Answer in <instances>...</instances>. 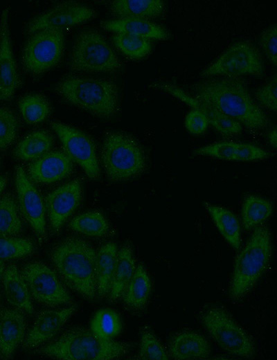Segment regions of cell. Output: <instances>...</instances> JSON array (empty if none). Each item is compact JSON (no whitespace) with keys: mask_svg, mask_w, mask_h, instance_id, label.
I'll return each instance as SVG.
<instances>
[{"mask_svg":"<svg viewBox=\"0 0 277 360\" xmlns=\"http://www.w3.org/2000/svg\"><path fill=\"white\" fill-rule=\"evenodd\" d=\"M15 182L19 213L36 235L45 237V205L33 181L20 165L15 167Z\"/></svg>","mask_w":277,"mask_h":360,"instance_id":"14","label":"cell"},{"mask_svg":"<svg viewBox=\"0 0 277 360\" xmlns=\"http://www.w3.org/2000/svg\"><path fill=\"white\" fill-rule=\"evenodd\" d=\"M129 350L127 343L104 339L91 330L74 327L36 352L42 356L60 360H114L124 357Z\"/></svg>","mask_w":277,"mask_h":360,"instance_id":"3","label":"cell"},{"mask_svg":"<svg viewBox=\"0 0 277 360\" xmlns=\"http://www.w3.org/2000/svg\"><path fill=\"white\" fill-rule=\"evenodd\" d=\"M82 185L75 179L54 189L45 197V209L52 231L58 232L80 205Z\"/></svg>","mask_w":277,"mask_h":360,"instance_id":"16","label":"cell"},{"mask_svg":"<svg viewBox=\"0 0 277 360\" xmlns=\"http://www.w3.org/2000/svg\"><path fill=\"white\" fill-rule=\"evenodd\" d=\"M26 330V322L22 312L15 308L0 310V359L12 358L24 340Z\"/></svg>","mask_w":277,"mask_h":360,"instance_id":"20","label":"cell"},{"mask_svg":"<svg viewBox=\"0 0 277 360\" xmlns=\"http://www.w3.org/2000/svg\"><path fill=\"white\" fill-rule=\"evenodd\" d=\"M31 297L37 303L55 307L73 303V299L57 272L44 263L32 261L20 271Z\"/></svg>","mask_w":277,"mask_h":360,"instance_id":"11","label":"cell"},{"mask_svg":"<svg viewBox=\"0 0 277 360\" xmlns=\"http://www.w3.org/2000/svg\"><path fill=\"white\" fill-rule=\"evenodd\" d=\"M236 142L222 141L202 146L193 150L195 156H210L215 159L233 161Z\"/></svg>","mask_w":277,"mask_h":360,"instance_id":"39","label":"cell"},{"mask_svg":"<svg viewBox=\"0 0 277 360\" xmlns=\"http://www.w3.org/2000/svg\"><path fill=\"white\" fill-rule=\"evenodd\" d=\"M271 156V153L251 143L238 142L235 143L233 161H256L265 160Z\"/></svg>","mask_w":277,"mask_h":360,"instance_id":"41","label":"cell"},{"mask_svg":"<svg viewBox=\"0 0 277 360\" xmlns=\"http://www.w3.org/2000/svg\"><path fill=\"white\" fill-rule=\"evenodd\" d=\"M120 315L109 308L98 309L93 316L90 330L98 336L104 339H114L122 331Z\"/></svg>","mask_w":277,"mask_h":360,"instance_id":"34","label":"cell"},{"mask_svg":"<svg viewBox=\"0 0 277 360\" xmlns=\"http://www.w3.org/2000/svg\"><path fill=\"white\" fill-rule=\"evenodd\" d=\"M121 62L103 35L95 29L80 32L73 42L69 60L72 71L108 73L118 70Z\"/></svg>","mask_w":277,"mask_h":360,"instance_id":"7","label":"cell"},{"mask_svg":"<svg viewBox=\"0 0 277 360\" xmlns=\"http://www.w3.org/2000/svg\"><path fill=\"white\" fill-rule=\"evenodd\" d=\"M34 249V244L28 238L0 237V260L26 257L32 254Z\"/></svg>","mask_w":277,"mask_h":360,"instance_id":"37","label":"cell"},{"mask_svg":"<svg viewBox=\"0 0 277 360\" xmlns=\"http://www.w3.org/2000/svg\"><path fill=\"white\" fill-rule=\"evenodd\" d=\"M255 98L265 108L274 113L277 111V76L275 74L267 82L259 87Z\"/></svg>","mask_w":277,"mask_h":360,"instance_id":"40","label":"cell"},{"mask_svg":"<svg viewBox=\"0 0 277 360\" xmlns=\"http://www.w3.org/2000/svg\"><path fill=\"white\" fill-rule=\"evenodd\" d=\"M4 269H5L4 263L2 260H0V280L2 278V275L3 273Z\"/></svg>","mask_w":277,"mask_h":360,"instance_id":"46","label":"cell"},{"mask_svg":"<svg viewBox=\"0 0 277 360\" xmlns=\"http://www.w3.org/2000/svg\"><path fill=\"white\" fill-rule=\"evenodd\" d=\"M167 351L170 358L175 360L206 359L211 354V345L207 339L192 330L175 334L168 341Z\"/></svg>","mask_w":277,"mask_h":360,"instance_id":"21","label":"cell"},{"mask_svg":"<svg viewBox=\"0 0 277 360\" xmlns=\"http://www.w3.org/2000/svg\"><path fill=\"white\" fill-rule=\"evenodd\" d=\"M206 116L200 111L192 109L186 116L184 126L193 135L203 134L209 125Z\"/></svg>","mask_w":277,"mask_h":360,"instance_id":"43","label":"cell"},{"mask_svg":"<svg viewBox=\"0 0 277 360\" xmlns=\"http://www.w3.org/2000/svg\"><path fill=\"white\" fill-rule=\"evenodd\" d=\"M96 16V10L85 4L66 1L32 18L27 24L26 30L32 35L43 29H64L86 22Z\"/></svg>","mask_w":277,"mask_h":360,"instance_id":"13","label":"cell"},{"mask_svg":"<svg viewBox=\"0 0 277 360\" xmlns=\"http://www.w3.org/2000/svg\"><path fill=\"white\" fill-rule=\"evenodd\" d=\"M264 62L258 49L251 42L240 41L226 49L200 73L202 78L262 77Z\"/></svg>","mask_w":277,"mask_h":360,"instance_id":"9","label":"cell"},{"mask_svg":"<svg viewBox=\"0 0 277 360\" xmlns=\"http://www.w3.org/2000/svg\"><path fill=\"white\" fill-rule=\"evenodd\" d=\"M50 126L69 157L83 169L90 179L98 180L100 168L93 140L82 131L61 122L52 121Z\"/></svg>","mask_w":277,"mask_h":360,"instance_id":"12","label":"cell"},{"mask_svg":"<svg viewBox=\"0 0 277 360\" xmlns=\"http://www.w3.org/2000/svg\"><path fill=\"white\" fill-rule=\"evenodd\" d=\"M200 321L214 341L227 353L240 358H252L253 342L246 331L222 307L211 306L203 310Z\"/></svg>","mask_w":277,"mask_h":360,"instance_id":"8","label":"cell"},{"mask_svg":"<svg viewBox=\"0 0 277 360\" xmlns=\"http://www.w3.org/2000/svg\"><path fill=\"white\" fill-rule=\"evenodd\" d=\"M54 139L48 131L39 129L25 136L13 150L14 156L21 161H34L50 151Z\"/></svg>","mask_w":277,"mask_h":360,"instance_id":"29","label":"cell"},{"mask_svg":"<svg viewBox=\"0 0 277 360\" xmlns=\"http://www.w3.org/2000/svg\"><path fill=\"white\" fill-rule=\"evenodd\" d=\"M100 158L107 178L122 182L141 176L147 168L145 152L131 135L109 132L103 139Z\"/></svg>","mask_w":277,"mask_h":360,"instance_id":"6","label":"cell"},{"mask_svg":"<svg viewBox=\"0 0 277 360\" xmlns=\"http://www.w3.org/2000/svg\"><path fill=\"white\" fill-rule=\"evenodd\" d=\"M76 311L75 306L37 313L23 341L25 349L38 348L52 339Z\"/></svg>","mask_w":277,"mask_h":360,"instance_id":"18","label":"cell"},{"mask_svg":"<svg viewBox=\"0 0 277 360\" xmlns=\"http://www.w3.org/2000/svg\"><path fill=\"white\" fill-rule=\"evenodd\" d=\"M0 302H1V296H0Z\"/></svg>","mask_w":277,"mask_h":360,"instance_id":"47","label":"cell"},{"mask_svg":"<svg viewBox=\"0 0 277 360\" xmlns=\"http://www.w3.org/2000/svg\"><path fill=\"white\" fill-rule=\"evenodd\" d=\"M55 89L65 101L99 118H109L119 109V89L110 80L68 75Z\"/></svg>","mask_w":277,"mask_h":360,"instance_id":"4","label":"cell"},{"mask_svg":"<svg viewBox=\"0 0 277 360\" xmlns=\"http://www.w3.org/2000/svg\"><path fill=\"white\" fill-rule=\"evenodd\" d=\"M204 206L223 238L234 249H239L242 240L240 224L237 217L223 206L208 202H205Z\"/></svg>","mask_w":277,"mask_h":360,"instance_id":"28","label":"cell"},{"mask_svg":"<svg viewBox=\"0 0 277 360\" xmlns=\"http://www.w3.org/2000/svg\"><path fill=\"white\" fill-rule=\"evenodd\" d=\"M118 247L116 243L109 242L96 251V296H108L115 267Z\"/></svg>","mask_w":277,"mask_h":360,"instance_id":"26","label":"cell"},{"mask_svg":"<svg viewBox=\"0 0 277 360\" xmlns=\"http://www.w3.org/2000/svg\"><path fill=\"white\" fill-rule=\"evenodd\" d=\"M64 42L63 29H43L30 35L21 53L24 70L38 75L54 67L63 56Z\"/></svg>","mask_w":277,"mask_h":360,"instance_id":"10","label":"cell"},{"mask_svg":"<svg viewBox=\"0 0 277 360\" xmlns=\"http://www.w3.org/2000/svg\"><path fill=\"white\" fill-rule=\"evenodd\" d=\"M18 132V120L8 107H0V150L8 149L15 141Z\"/></svg>","mask_w":277,"mask_h":360,"instance_id":"38","label":"cell"},{"mask_svg":"<svg viewBox=\"0 0 277 360\" xmlns=\"http://www.w3.org/2000/svg\"><path fill=\"white\" fill-rule=\"evenodd\" d=\"M68 226L78 233L96 237L105 236L109 229L107 219L98 210L88 211L74 217Z\"/></svg>","mask_w":277,"mask_h":360,"instance_id":"33","label":"cell"},{"mask_svg":"<svg viewBox=\"0 0 277 360\" xmlns=\"http://www.w3.org/2000/svg\"><path fill=\"white\" fill-rule=\"evenodd\" d=\"M115 47L127 57L132 60H140L152 51L150 40L126 33H115L112 36Z\"/></svg>","mask_w":277,"mask_h":360,"instance_id":"35","label":"cell"},{"mask_svg":"<svg viewBox=\"0 0 277 360\" xmlns=\"http://www.w3.org/2000/svg\"><path fill=\"white\" fill-rule=\"evenodd\" d=\"M100 24L103 29L114 33H126L149 40L165 41L171 37L170 33L163 26L145 19L117 18L101 21Z\"/></svg>","mask_w":277,"mask_h":360,"instance_id":"22","label":"cell"},{"mask_svg":"<svg viewBox=\"0 0 277 360\" xmlns=\"http://www.w3.org/2000/svg\"><path fill=\"white\" fill-rule=\"evenodd\" d=\"M136 260L132 246L126 243L117 252L108 299L113 303L122 298L135 269Z\"/></svg>","mask_w":277,"mask_h":360,"instance_id":"24","label":"cell"},{"mask_svg":"<svg viewBox=\"0 0 277 360\" xmlns=\"http://www.w3.org/2000/svg\"><path fill=\"white\" fill-rule=\"evenodd\" d=\"M9 9L0 17V101H10L21 85L9 28Z\"/></svg>","mask_w":277,"mask_h":360,"instance_id":"17","label":"cell"},{"mask_svg":"<svg viewBox=\"0 0 277 360\" xmlns=\"http://www.w3.org/2000/svg\"><path fill=\"white\" fill-rule=\"evenodd\" d=\"M267 140L269 144L273 147L274 148H276L277 145V133H276V128L274 127L272 128L269 133L267 134Z\"/></svg>","mask_w":277,"mask_h":360,"instance_id":"44","label":"cell"},{"mask_svg":"<svg viewBox=\"0 0 277 360\" xmlns=\"http://www.w3.org/2000/svg\"><path fill=\"white\" fill-rule=\"evenodd\" d=\"M8 182V178L5 175H0V195L4 190Z\"/></svg>","mask_w":277,"mask_h":360,"instance_id":"45","label":"cell"},{"mask_svg":"<svg viewBox=\"0 0 277 360\" xmlns=\"http://www.w3.org/2000/svg\"><path fill=\"white\" fill-rule=\"evenodd\" d=\"M139 334V348L136 359L168 360L170 359L167 350L149 327H143L140 330Z\"/></svg>","mask_w":277,"mask_h":360,"instance_id":"36","label":"cell"},{"mask_svg":"<svg viewBox=\"0 0 277 360\" xmlns=\"http://www.w3.org/2000/svg\"><path fill=\"white\" fill-rule=\"evenodd\" d=\"M271 251L269 228L256 227L234 261L229 289L232 300H240L253 288L269 264Z\"/></svg>","mask_w":277,"mask_h":360,"instance_id":"5","label":"cell"},{"mask_svg":"<svg viewBox=\"0 0 277 360\" xmlns=\"http://www.w3.org/2000/svg\"><path fill=\"white\" fill-rule=\"evenodd\" d=\"M51 260L66 286L85 299H95L96 251L90 244L80 237H66L52 249Z\"/></svg>","mask_w":277,"mask_h":360,"instance_id":"2","label":"cell"},{"mask_svg":"<svg viewBox=\"0 0 277 360\" xmlns=\"http://www.w3.org/2000/svg\"><path fill=\"white\" fill-rule=\"evenodd\" d=\"M152 284L149 274L143 264L138 263L123 296V302L132 310L143 309L150 298Z\"/></svg>","mask_w":277,"mask_h":360,"instance_id":"27","label":"cell"},{"mask_svg":"<svg viewBox=\"0 0 277 360\" xmlns=\"http://www.w3.org/2000/svg\"><path fill=\"white\" fill-rule=\"evenodd\" d=\"M150 87L163 91L175 98L202 112L208 118L209 124L222 136H233L239 134L242 126L235 120L220 111L211 104L198 99L176 85L166 82H154Z\"/></svg>","mask_w":277,"mask_h":360,"instance_id":"15","label":"cell"},{"mask_svg":"<svg viewBox=\"0 0 277 360\" xmlns=\"http://www.w3.org/2000/svg\"><path fill=\"white\" fill-rule=\"evenodd\" d=\"M73 161L64 152H48L28 165V176L33 182L52 183L67 177L73 171Z\"/></svg>","mask_w":277,"mask_h":360,"instance_id":"19","label":"cell"},{"mask_svg":"<svg viewBox=\"0 0 277 360\" xmlns=\"http://www.w3.org/2000/svg\"><path fill=\"white\" fill-rule=\"evenodd\" d=\"M111 13L118 18L151 19L163 15L165 3L161 0H115L110 3Z\"/></svg>","mask_w":277,"mask_h":360,"instance_id":"25","label":"cell"},{"mask_svg":"<svg viewBox=\"0 0 277 360\" xmlns=\"http://www.w3.org/2000/svg\"><path fill=\"white\" fill-rule=\"evenodd\" d=\"M273 213V205L267 199L256 195H247L242 204L241 220L244 229L261 225Z\"/></svg>","mask_w":277,"mask_h":360,"instance_id":"30","label":"cell"},{"mask_svg":"<svg viewBox=\"0 0 277 360\" xmlns=\"http://www.w3.org/2000/svg\"><path fill=\"white\" fill-rule=\"evenodd\" d=\"M17 201L9 192L0 197V237H14L23 231Z\"/></svg>","mask_w":277,"mask_h":360,"instance_id":"31","label":"cell"},{"mask_svg":"<svg viewBox=\"0 0 277 360\" xmlns=\"http://www.w3.org/2000/svg\"><path fill=\"white\" fill-rule=\"evenodd\" d=\"M190 89L191 95L211 104L248 129L258 131L269 124V118L239 78H211L193 84Z\"/></svg>","mask_w":277,"mask_h":360,"instance_id":"1","label":"cell"},{"mask_svg":"<svg viewBox=\"0 0 277 360\" xmlns=\"http://www.w3.org/2000/svg\"><path fill=\"white\" fill-rule=\"evenodd\" d=\"M259 44L265 55L274 65H277V27L272 25L264 30L259 37Z\"/></svg>","mask_w":277,"mask_h":360,"instance_id":"42","label":"cell"},{"mask_svg":"<svg viewBox=\"0 0 277 360\" xmlns=\"http://www.w3.org/2000/svg\"><path fill=\"white\" fill-rule=\"evenodd\" d=\"M1 279L5 298L8 304L24 314H33L31 296L17 265H8L4 269Z\"/></svg>","mask_w":277,"mask_h":360,"instance_id":"23","label":"cell"},{"mask_svg":"<svg viewBox=\"0 0 277 360\" xmlns=\"http://www.w3.org/2000/svg\"><path fill=\"white\" fill-rule=\"evenodd\" d=\"M18 108L24 120L35 125L45 120L51 112L48 99L40 93H28L18 101Z\"/></svg>","mask_w":277,"mask_h":360,"instance_id":"32","label":"cell"}]
</instances>
